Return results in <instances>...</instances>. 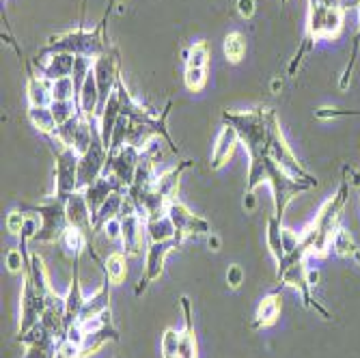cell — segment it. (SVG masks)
Returning <instances> with one entry per match:
<instances>
[{
	"instance_id": "32",
	"label": "cell",
	"mask_w": 360,
	"mask_h": 358,
	"mask_svg": "<svg viewBox=\"0 0 360 358\" xmlns=\"http://www.w3.org/2000/svg\"><path fill=\"white\" fill-rule=\"evenodd\" d=\"M266 244L270 255L274 257V262L278 264L285 257V248H283V221L278 216H270L266 223Z\"/></svg>"
},
{
	"instance_id": "28",
	"label": "cell",
	"mask_w": 360,
	"mask_h": 358,
	"mask_svg": "<svg viewBox=\"0 0 360 358\" xmlns=\"http://www.w3.org/2000/svg\"><path fill=\"white\" fill-rule=\"evenodd\" d=\"M26 97H28V106H50L54 102L52 97V83L44 76H37L28 71V80H26Z\"/></svg>"
},
{
	"instance_id": "20",
	"label": "cell",
	"mask_w": 360,
	"mask_h": 358,
	"mask_svg": "<svg viewBox=\"0 0 360 358\" xmlns=\"http://www.w3.org/2000/svg\"><path fill=\"white\" fill-rule=\"evenodd\" d=\"M78 110H80V117L89 119V121H97L99 117V104H102V99H99V89H97V80H95V71H91L87 76V80L83 83L78 91Z\"/></svg>"
},
{
	"instance_id": "2",
	"label": "cell",
	"mask_w": 360,
	"mask_h": 358,
	"mask_svg": "<svg viewBox=\"0 0 360 358\" xmlns=\"http://www.w3.org/2000/svg\"><path fill=\"white\" fill-rule=\"evenodd\" d=\"M104 19H102V24L93 31L76 28V31H67V33L50 37V42H48L46 50L42 52V56L54 54V52H67L74 56H89L95 61L97 56H102L104 52L110 50L104 39Z\"/></svg>"
},
{
	"instance_id": "30",
	"label": "cell",
	"mask_w": 360,
	"mask_h": 358,
	"mask_svg": "<svg viewBox=\"0 0 360 358\" xmlns=\"http://www.w3.org/2000/svg\"><path fill=\"white\" fill-rule=\"evenodd\" d=\"M108 341H119V330L114 328V324H106L104 328L89 332L83 348H80V358H89V356L97 354Z\"/></svg>"
},
{
	"instance_id": "42",
	"label": "cell",
	"mask_w": 360,
	"mask_h": 358,
	"mask_svg": "<svg viewBox=\"0 0 360 358\" xmlns=\"http://www.w3.org/2000/svg\"><path fill=\"white\" fill-rule=\"evenodd\" d=\"M179 334L182 330L166 328L162 334V341H160V350H162V358H177L179 352Z\"/></svg>"
},
{
	"instance_id": "16",
	"label": "cell",
	"mask_w": 360,
	"mask_h": 358,
	"mask_svg": "<svg viewBox=\"0 0 360 358\" xmlns=\"http://www.w3.org/2000/svg\"><path fill=\"white\" fill-rule=\"evenodd\" d=\"M74 264V276H71V283L67 293L63 296L65 300V326H74L80 320V313H83V307L87 302V296L83 291V283H80V257H74L71 259Z\"/></svg>"
},
{
	"instance_id": "8",
	"label": "cell",
	"mask_w": 360,
	"mask_h": 358,
	"mask_svg": "<svg viewBox=\"0 0 360 358\" xmlns=\"http://www.w3.org/2000/svg\"><path fill=\"white\" fill-rule=\"evenodd\" d=\"M166 216L175 227V237L184 244V240L194 235H209L212 233V223L205 218L196 216L188 205H184L179 198H173L166 207Z\"/></svg>"
},
{
	"instance_id": "39",
	"label": "cell",
	"mask_w": 360,
	"mask_h": 358,
	"mask_svg": "<svg viewBox=\"0 0 360 358\" xmlns=\"http://www.w3.org/2000/svg\"><path fill=\"white\" fill-rule=\"evenodd\" d=\"M50 110H52V114H54L56 128L63 126V123H67V121H71L74 117L80 114L76 99H71V102H52V104H50Z\"/></svg>"
},
{
	"instance_id": "45",
	"label": "cell",
	"mask_w": 360,
	"mask_h": 358,
	"mask_svg": "<svg viewBox=\"0 0 360 358\" xmlns=\"http://www.w3.org/2000/svg\"><path fill=\"white\" fill-rule=\"evenodd\" d=\"M244 268L242 266H237V264H233V266H229V270H227V285L231 287V289H239L242 287V283H244Z\"/></svg>"
},
{
	"instance_id": "15",
	"label": "cell",
	"mask_w": 360,
	"mask_h": 358,
	"mask_svg": "<svg viewBox=\"0 0 360 358\" xmlns=\"http://www.w3.org/2000/svg\"><path fill=\"white\" fill-rule=\"evenodd\" d=\"M121 248L128 257H138L143 253L147 240V227H145V218L141 214H128L121 218Z\"/></svg>"
},
{
	"instance_id": "23",
	"label": "cell",
	"mask_w": 360,
	"mask_h": 358,
	"mask_svg": "<svg viewBox=\"0 0 360 358\" xmlns=\"http://www.w3.org/2000/svg\"><path fill=\"white\" fill-rule=\"evenodd\" d=\"M194 162L192 160H182L177 162L175 167L157 173L155 175V182H153V188L162 194L164 198H169V201H173V198H177V190H179V179H182V175L192 167Z\"/></svg>"
},
{
	"instance_id": "46",
	"label": "cell",
	"mask_w": 360,
	"mask_h": 358,
	"mask_svg": "<svg viewBox=\"0 0 360 358\" xmlns=\"http://www.w3.org/2000/svg\"><path fill=\"white\" fill-rule=\"evenodd\" d=\"M65 339H67V341H71V343H74V346H78V348H83V343H85V339H87V330L83 328V324L76 322L74 326H69V328H67V332H65Z\"/></svg>"
},
{
	"instance_id": "13",
	"label": "cell",
	"mask_w": 360,
	"mask_h": 358,
	"mask_svg": "<svg viewBox=\"0 0 360 358\" xmlns=\"http://www.w3.org/2000/svg\"><path fill=\"white\" fill-rule=\"evenodd\" d=\"M93 71H95V80H97V89H99V110L106 104V99L114 93L117 83H119V52L117 50H108L102 56H97L93 61Z\"/></svg>"
},
{
	"instance_id": "17",
	"label": "cell",
	"mask_w": 360,
	"mask_h": 358,
	"mask_svg": "<svg viewBox=\"0 0 360 358\" xmlns=\"http://www.w3.org/2000/svg\"><path fill=\"white\" fill-rule=\"evenodd\" d=\"M65 212H67V221L69 227H78L87 231L93 237V212L87 203V196L83 190H76L67 201H65Z\"/></svg>"
},
{
	"instance_id": "38",
	"label": "cell",
	"mask_w": 360,
	"mask_h": 358,
	"mask_svg": "<svg viewBox=\"0 0 360 358\" xmlns=\"http://www.w3.org/2000/svg\"><path fill=\"white\" fill-rule=\"evenodd\" d=\"M52 97L54 102H71V99L78 97V87L74 83V78H61V80H54L52 83Z\"/></svg>"
},
{
	"instance_id": "41",
	"label": "cell",
	"mask_w": 360,
	"mask_h": 358,
	"mask_svg": "<svg viewBox=\"0 0 360 358\" xmlns=\"http://www.w3.org/2000/svg\"><path fill=\"white\" fill-rule=\"evenodd\" d=\"M207 83V67H186L184 71V85L188 87V91L198 93Z\"/></svg>"
},
{
	"instance_id": "24",
	"label": "cell",
	"mask_w": 360,
	"mask_h": 358,
	"mask_svg": "<svg viewBox=\"0 0 360 358\" xmlns=\"http://www.w3.org/2000/svg\"><path fill=\"white\" fill-rule=\"evenodd\" d=\"M119 117H121V102H119V93L114 89V93L106 99V104L99 110L97 123H99V134H102V141L106 145V149H110V141H112V132L117 128Z\"/></svg>"
},
{
	"instance_id": "27",
	"label": "cell",
	"mask_w": 360,
	"mask_h": 358,
	"mask_svg": "<svg viewBox=\"0 0 360 358\" xmlns=\"http://www.w3.org/2000/svg\"><path fill=\"white\" fill-rule=\"evenodd\" d=\"M110 289H112L110 278L104 276L102 287H99L93 296L87 298V302L83 307V313H80V320L78 322H89L91 317H97L99 313L108 311L110 309Z\"/></svg>"
},
{
	"instance_id": "9",
	"label": "cell",
	"mask_w": 360,
	"mask_h": 358,
	"mask_svg": "<svg viewBox=\"0 0 360 358\" xmlns=\"http://www.w3.org/2000/svg\"><path fill=\"white\" fill-rule=\"evenodd\" d=\"M108 149L102 141V134L95 136L93 145L89 147L87 153L80 155V164H78V190H85L91 184H95L99 177L106 173L108 164Z\"/></svg>"
},
{
	"instance_id": "26",
	"label": "cell",
	"mask_w": 360,
	"mask_h": 358,
	"mask_svg": "<svg viewBox=\"0 0 360 358\" xmlns=\"http://www.w3.org/2000/svg\"><path fill=\"white\" fill-rule=\"evenodd\" d=\"M126 198H128V190H119V192H114L106 198V201L102 203V207L93 214V235L102 231V227L108 221H112V218H121Z\"/></svg>"
},
{
	"instance_id": "36",
	"label": "cell",
	"mask_w": 360,
	"mask_h": 358,
	"mask_svg": "<svg viewBox=\"0 0 360 358\" xmlns=\"http://www.w3.org/2000/svg\"><path fill=\"white\" fill-rule=\"evenodd\" d=\"M330 250L336 253L338 257H354L358 253L356 244H354V237L348 229L343 227H338L334 237H332V242H330Z\"/></svg>"
},
{
	"instance_id": "35",
	"label": "cell",
	"mask_w": 360,
	"mask_h": 358,
	"mask_svg": "<svg viewBox=\"0 0 360 358\" xmlns=\"http://www.w3.org/2000/svg\"><path fill=\"white\" fill-rule=\"evenodd\" d=\"M28 121L33 123V128L44 134L50 136L56 132V121H54V114L50 110V106H28Z\"/></svg>"
},
{
	"instance_id": "29",
	"label": "cell",
	"mask_w": 360,
	"mask_h": 358,
	"mask_svg": "<svg viewBox=\"0 0 360 358\" xmlns=\"http://www.w3.org/2000/svg\"><path fill=\"white\" fill-rule=\"evenodd\" d=\"M278 315H281V296H278V293H268L264 300L257 305L252 328H268V326H272L278 320Z\"/></svg>"
},
{
	"instance_id": "10",
	"label": "cell",
	"mask_w": 360,
	"mask_h": 358,
	"mask_svg": "<svg viewBox=\"0 0 360 358\" xmlns=\"http://www.w3.org/2000/svg\"><path fill=\"white\" fill-rule=\"evenodd\" d=\"M182 246L179 240H166V242H149L147 244V255H145V270H143V276L141 281H138L134 293L136 296H143L151 283H155L160 276H162V270H164V262L169 253H173L175 248Z\"/></svg>"
},
{
	"instance_id": "11",
	"label": "cell",
	"mask_w": 360,
	"mask_h": 358,
	"mask_svg": "<svg viewBox=\"0 0 360 358\" xmlns=\"http://www.w3.org/2000/svg\"><path fill=\"white\" fill-rule=\"evenodd\" d=\"M48 307V300L44 296H39L37 289L33 287L31 278L24 274V287H22V302H19V324H17V334L24 336L31 332L39 322Z\"/></svg>"
},
{
	"instance_id": "19",
	"label": "cell",
	"mask_w": 360,
	"mask_h": 358,
	"mask_svg": "<svg viewBox=\"0 0 360 358\" xmlns=\"http://www.w3.org/2000/svg\"><path fill=\"white\" fill-rule=\"evenodd\" d=\"M74 65H76V56L67 54V52H54L50 54L46 61H35V67L39 69V76L48 78L50 83L61 80V78H67L74 74Z\"/></svg>"
},
{
	"instance_id": "31",
	"label": "cell",
	"mask_w": 360,
	"mask_h": 358,
	"mask_svg": "<svg viewBox=\"0 0 360 358\" xmlns=\"http://www.w3.org/2000/svg\"><path fill=\"white\" fill-rule=\"evenodd\" d=\"M99 264V268H102L104 276L110 278L112 285H119L126 281L128 276V255L123 250H114L106 257V262H99V257L95 259Z\"/></svg>"
},
{
	"instance_id": "40",
	"label": "cell",
	"mask_w": 360,
	"mask_h": 358,
	"mask_svg": "<svg viewBox=\"0 0 360 358\" xmlns=\"http://www.w3.org/2000/svg\"><path fill=\"white\" fill-rule=\"evenodd\" d=\"M209 63V46L207 42H196L190 52H186V67H207Z\"/></svg>"
},
{
	"instance_id": "4",
	"label": "cell",
	"mask_w": 360,
	"mask_h": 358,
	"mask_svg": "<svg viewBox=\"0 0 360 358\" xmlns=\"http://www.w3.org/2000/svg\"><path fill=\"white\" fill-rule=\"evenodd\" d=\"M266 121H268V155L272 160L281 167L285 173H289L295 179H302V182H311L317 186V179L298 162L295 153L291 151V147L285 141V134L281 130V123H278L276 112L274 110H266Z\"/></svg>"
},
{
	"instance_id": "7",
	"label": "cell",
	"mask_w": 360,
	"mask_h": 358,
	"mask_svg": "<svg viewBox=\"0 0 360 358\" xmlns=\"http://www.w3.org/2000/svg\"><path fill=\"white\" fill-rule=\"evenodd\" d=\"M345 19V9L341 5H322V3H309V26L307 35L315 42L319 39H332L341 33Z\"/></svg>"
},
{
	"instance_id": "25",
	"label": "cell",
	"mask_w": 360,
	"mask_h": 358,
	"mask_svg": "<svg viewBox=\"0 0 360 358\" xmlns=\"http://www.w3.org/2000/svg\"><path fill=\"white\" fill-rule=\"evenodd\" d=\"M24 274L31 278V283H33V287L37 289V293L44 296L46 300L54 293V287H52V283H50L48 268H46V264H44V257L39 255V253L31 250V255H28V268H26Z\"/></svg>"
},
{
	"instance_id": "49",
	"label": "cell",
	"mask_w": 360,
	"mask_h": 358,
	"mask_svg": "<svg viewBox=\"0 0 360 358\" xmlns=\"http://www.w3.org/2000/svg\"><path fill=\"white\" fill-rule=\"evenodd\" d=\"M237 13L244 19H250L255 15V0H237Z\"/></svg>"
},
{
	"instance_id": "51",
	"label": "cell",
	"mask_w": 360,
	"mask_h": 358,
	"mask_svg": "<svg viewBox=\"0 0 360 358\" xmlns=\"http://www.w3.org/2000/svg\"><path fill=\"white\" fill-rule=\"evenodd\" d=\"M207 246H209V250H220V248H223V242H220V237L214 231L207 235Z\"/></svg>"
},
{
	"instance_id": "43",
	"label": "cell",
	"mask_w": 360,
	"mask_h": 358,
	"mask_svg": "<svg viewBox=\"0 0 360 358\" xmlns=\"http://www.w3.org/2000/svg\"><path fill=\"white\" fill-rule=\"evenodd\" d=\"M24 223H26V214H24L22 210H13V212H9L7 218H5V227H7V231H9L11 235H19V233H22Z\"/></svg>"
},
{
	"instance_id": "44",
	"label": "cell",
	"mask_w": 360,
	"mask_h": 358,
	"mask_svg": "<svg viewBox=\"0 0 360 358\" xmlns=\"http://www.w3.org/2000/svg\"><path fill=\"white\" fill-rule=\"evenodd\" d=\"M300 244H302V235H300V231L283 227V248H285V255L293 253Z\"/></svg>"
},
{
	"instance_id": "6",
	"label": "cell",
	"mask_w": 360,
	"mask_h": 358,
	"mask_svg": "<svg viewBox=\"0 0 360 358\" xmlns=\"http://www.w3.org/2000/svg\"><path fill=\"white\" fill-rule=\"evenodd\" d=\"M266 184L272 188V196H274V216H278L283 221L287 205L293 201L298 194L309 192L311 188H315V184L311 182H302V179H295L289 173H285L281 167H278L272 157L268 160V169H266Z\"/></svg>"
},
{
	"instance_id": "37",
	"label": "cell",
	"mask_w": 360,
	"mask_h": 358,
	"mask_svg": "<svg viewBox=\"0 0 360 358\" xmlns=\"http://www.w3.org/2000/svg\"><path fill=\"white\" fill-rule=\"evenodd\" d=\"M225 54L231 63H239L246 54V37L242 33H229L225 37Z\"/></svg>"
},
{
	"instance_id": "14",
	"label": "cell",
	"mask_w": 360,
	"mask_h": 358,
	"mask_svg": "<svg viewBox=\"0 0 360 358\" xmlns=\"http://www.w3.org/2000/svg\"><path fill=\"white\" fill-rule=\"evenodd\" d=\"M19 341L26 346L24 358H56L58 346H61V339H56L42 322L24 336H19Z\"/></svg>"
},
{
	"instance_id": "53",
	"label": "cell",
	"mask_w": 360,
	"mask_h": 358,
	"mask_svg": "<svg viewBox=\"0 0 360 358\" xmlns=\"http://www.w3.org/2000/svg\"><path fill=\"white\" fill-rule=\"evenodd\" d=\"M278 89H283V83H281V80H278V78H276V80H274V83H272V91H274V93H276V91H278Z\"/></svg>"
},
{
	"instance_id": "22",
	"label": "cell",
	"mask_w": 360,
	"mask_h": 358,
	"mask_svg": "<svg viewBox=\"0 0 360 358\" xmlns=\"http://www.w3.org/2000/svg\"><path fill=\"white\" fill-rule=\"evenodd\" d=\"M119 190H126V188L121 186V182H119V179H117L114 175H102L95 184H91V186L85 188L83 192H85V196H87V203H89L91 212L95 214L99 207H102V203L106 201V198H108L110 194L119 192Z\"/></svg>"
},
{
	"instance_id": "50",
	"label": "cell",
	"mask_w": 360,
	"mask_h": 358,
	"mask_svg": "<svg viewBox=\"0 0 360 358\" xmlns=\"http://www.w3.org/2000/svg\"><path fill=\"white\" fill-rule=\"evenodd\" d=\"M242 207H244L246 212H252V210L257 207V196H255V192H244Z\"/></svg>"
},
{
	"instance_id": "47",
	"label": "cell",
	"mask_w": 360,
	"mask_h": 358,
	"mask_svg": "<svg viewBox=\"0 0 360 358\" xmlns=\"http://www.w3.org/2000/svg\"><path fill=\"white\" fill-rule=\"evenodd\" d=\"M99 233H104L108 242L121 240V218H112V221H108Z\"/></svg>"
},
{
	"instance_id": "52",
	"label": "cell",
	"mask_w": 360,
	"mask_h": 358,
	"mask_svg": "<svg viewBox=\"0 0 360 358\" xmlns=\"http://www.w3.org/2000/svg\"><path fill=\"white\" fill-rule=\"evenodd\" d=\"M307 281H309V285H311V287H315V285L319 283V270L309 268V270H307Z\"/></svg>"
},
{
	"instance_id": "34",
	"label": "cell",
	"mask_w": 360,
	"mask_h": 358,
	"mask_svg": "<svg viewBox=\"0 0 360 358\" xmlns=\"http://www.w3.org/2000/svg\"><path fill=\"white\" fill-rule=\"evenodd\" d=\"M145 227H147V240L149 242L177 240V237H175V227H173L169 216H160V218H151V221H145Z\"/></svg>"
},
{
	"instance_id": "5",
	"label": "cell",
	"mask_w": 360,
	"mask_h": 358,
	"mask_svg": "<svg viewBox=\"0 0 360 358\" xmlns=\"http://www.w3.org/2000/svg\"><path fill=\"white\" fill-rule=\"evenodd\" d=\"M50 151L54 155V196L67 198L78 190V164H80V155L63 145L61 141H56L54 136H46Z\"/></svg>"
},
{
	"instance_id": "33",
	"label": "cell",
	"mask_w": 360,
	"mask_h": 358,
	"mask_svg": "<svg viewBox=\"0 0 360 358\" xmlns=\"http://www.w3.org/2000/svg\"><path fill=\"white\" fill-rule=\"evenodd\" d=\"M89 240H91V235L87 231L78 229V227H67L65 233H63V237H61V242H58V244H61L63 250L74 259V257H83V253L91 248L89 246Z\"/></svg>"
},
{
	"instance_id": "21",
	"label": "cell",
	"mask_w": 360,
	"mask_h": 358,
	"mask_svg": "<svg viewBox=\"0 0 360 358\" xmlns=\"http://www.w3.org/2000/svg\"><path fill=\"white\" fill-rule=\"evenodd\" d=\"M179 305L184 311V330L179 334V352L177 358H198V343H196V334L192 326V305L190 298L182 296L179 298Z\"/></svg>"
},
{
	"instance_id": "1",
	"label": "cell",
	"mask_w": 360,
	"mask_h": 358,
	"mask_svg": "<svg viewBox=\"0 0 360 358\" xmlns=\"http://www.w3.org/2000/svg\"><path fill=\"white\" fill-rule=\"evenodd\" d=\"M268 110V108H266ZM266 110H246V112H223V123L235 128L239 136V145L248 153V175H246V192H255L266 184L268 169V121Z\"/></svg>"
},
{
	"instance_id": "18",
	"label": "cell",
	"mask_w": 360,
	"mask_h": 358,
	"mask_svg": "<svg viewBox=\"0 0 360 358\" xmlns=\"http://www.w3.org/2000/svg\"><path fill=\"white\" fill-rule=\"evenodd\" d=\"M237 145H239V136H237L235 128L229 123H223V128H220V132L216 136V143L212 147V171L223 169L231 160Z\"/></svg>"
},
{
	"instance_id": "48",
	"label": "cell",
	"mask_w": 360,
	"mask_h": 358,
	"mask_svg": "<svg viewBox=\"0 0 360 358\" xmlns=\"http://www.w3.org/2000/svg\"><path fill=\"white\" fill-rule=\"evenodd\" d=\"M56 358H80V348H78V346H74L71 341L63 339V341H61V346H58Z\"/></svg>"
},
{
	"instance_id": "12",
	"label": "cell",
	"mask_w": 360,
	"mask_h": 358,
	"mask_svg": "<svg viewBox=\"0 0 360 358\" xmlns=\"http://www.w3.org/2000/svg\"><path fill=\"white\" fill-rule=\"evenodd\" d=\"M141 149H136L132 145H126L117 151H110L108 153V164H106V173L104 175H114L121 186L128 190L134 182V175H136V169H138V162H141Z\"/></svg>"
},
{
	"instance_id": "3",
	"label": "cell",
	"mask_w": 360,
	"mask_h": 358,
	"mask_svg": "<svg viewBox=\"0 0 360 358\" xmlns=\"http://www.w3.org/2000/svg\"><path fill=\"white\" fill-rule=\"evenodd\" d=\"M17 210H22L24 214H35L39 218V233L35 237V242L39 244H56L61 242V237L65 229L69 227L67 212H65V201L58 196H44L39 203H22Z\"/></svg>"
},
{
	"instance_id": "54",
	"label": "cell",
	"mask_w": 360,
	"mask_h": 358,
	"mask_svg": "<svg viewBox=\"0 0 360 358\" xmlns=\"http://www.w3.org/2000/svg\"><path fill=\"white\" fill-rule=\"evenodd\" d=\"M350 184H354V186H360V175H354V179H348Z\"/></svg>"
}]
</instances>
